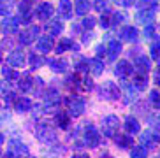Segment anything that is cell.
Returning <instances> with one entry per match:
<instances>
[{
	"mask_svg": "<svg viewBox=\"0 0 160 158\" xmlns=\"http://www.w3.org/2000/svg\"><path fill=\"white\" fill-rule=\"evenodd\" d=\"M4 158H28V148L18 141H11L9 151L4 155Z\"/></svg>",
	"mask_w": 160,
	"mask_h": 158,
	"instance_id": "6da1fadb",
	"label": "cell"
},
{
	"mask_svg": "<svg viewBox=\"0 0 160 158\" xmlns=\"http://www.w3.org/2000/svg\"><path fill=\"white\" fill-rule=\"evenodd\" d=\"M118 126H120V121H118L116 116H106L102 120V132L106 137H114L116 135V130H118Z\"/></svg>",
	"mask_w": 160,
	"mask_h": 158,
	"instance_id": "7a4b0ae2",
	"label": "cell"
},
{
	"mask_svg": "<svg viewBox=\"0 0 160 158\" xmlns=\"http://www.w3.org/2000/svg\"><path fill=\"white\" fill-rule=\"evenodd\" d=\"M67 107H69L71 116H81L85 112V100L81 97H71L67 100Z\"/></svg>",
	"mask_w": 160,
	"mask_h": 158,
	"instance_id": "3957f363",
	"label": "cell"
},
{
	"mask_svg": "<svg viewBox=\"0 0 160 158\" xmlns=\"http://www.w3.org/2000/svg\"><path fill=\"white\" fill-rule=\"evenodd\" d=\"M100 88H102L100 93H102L104 98H108V100H118V97H120V88H118L113 81H106Z\"/></svg>",
	"mask_w": 160,
	"mask_h": 158,
	"instance_id": "277c9868",
	"label": "cell"
},
{
	"mask_svg": "<svg viewBox=\"0 0 160 158\" xmlns=\"http://www.w3.org/2000/svg\"><path fill=\"white\" fill-rule=\"evenodd\" d=\"M85 141L86 144L90 146V148H97V146L100 144V135L99 132H97V128H95L93 125H88L85 130Z\"/></svg>",
	"mask_w": 160,
	"mask_h": 158,
	"instance_id": "5b68a950",
	"label": "cell"
},
{
	"mask_svg": "<svg viewBox=\"0 0 160 158\" xmlns=\"http://www.w3.org/2000/svg\"><path fill=\"white\" fill-rule=\"evenodd\" d=\"M37 137L42 141V142H55V141H57V134H55L48 125H39L37 126Z\"/></svg>",
	"mask_w": 160,
	"mask_h": 158,
	"instance_id": "8992f818",
	"label": "cell"
},
{
	"mask_svg": "<svg viewBox=\"0 0 160 158\" xmlns=\"http://www.w3.org/2000/svg\"><path fill=\"white\" fill-rule=\"evenodd\" d=\"M139 139H141L142 144L153 148V146H157L160 142V134H158V132H155V130H146V132H142V134H141Z\"/></svg>",
	"mask_w": 160,
	"mask_h": 158,
	"instance_id": "52a82bcc",
	"label": "cell"
},
{
	"mask_svg": "<svg viewBox=\"0 0 160 158\" xmlns=\"http://www.w3.org/2000/svg\"><path fill=\"white\" fill-rule=\"evenodd\" d=\"M37 35H39V27L28 28V30L21 32V35H19V44L28 46V44H32V42H33V39H37Z\"/></svg>",
	"mask_w": 160,
	"mask_h": 158,
	"instance_id": "ba28073f",
	"label": "cell"
},
{
	"mask_svg": "<svg viewBox=\"0 0 160 158\" xmlns=\"http://www.w3.org/2000/svg\"><path fill=\"white\" fill-rule=\"evenodd\" d=\"M155 11H157V5H151V7H148V9H141L139 12H137L136 19L139 21V23H142V25L150 23L151 19L155 18Z\"/></svg>",
	"mask_w": 160,
	"mask_h": 158,
	"instance_id": "9c48e42d",
	"label": "cell"
},
{
	"mask_svg": "<svg viewBox=\"0 0 160 158\" xmlns=\"http://www.w3.org/2000/svg\"><path fill=\"white\" fill-rule=\"evenodd\" d=\"M114 72H116L118 77H122V79L128 77V76H132V63L128 60H120L116 69H114Z\"/></svg>",
	"mask_w": 160,
	"mask_h": 158,
	"instance_id": "30bf717a",
	"label": "cell"
},
{
	"mask_svg": "<svg viewBox=\"0 0 160 158\" xmlns=\"http://www.w3.org/2000/svg\"><path fill=\"white\" fill-rule=\"evenodd\" d=\"M53 12H55V7H53L49 2H44V4H41L35 9V16H37L39 19H48V18H51Z\"/></svg>",
	"mask_w": 160,
	"mask_h": 158,
	"instance_id": "8fae6325",
	"label": "cell"
},
{
	"mask_svg": "<svg viewBox=\"0 0 160 158\" xmlns=\"http://www.w3.org/2000/svg\"><path fill=\"white\" fill-rule=\"evenodd\" d=\"M7 62H9L11 67H25V55L19 49H16V51H12L9 56H7Z\"/></svg>",
	"mask_w": 160,
	"mask_h": 158,
	"instance_id": "7c38bea8",
	"label": "cell"
},
{
	"mask_svg": "<svg viewBox=\"0 0 160 158\" xmlns=\"http://www.w3.org/2000/svg\"><path fill=\"white\" fill-rule=\"evenodd\" d=\"M120 39L127 42H137V30L134 27H123L120 32Z\"/></svg>",
	"mask_w": 160,
	"mask_h": 158,
	"instance_id": "4fadbf2b",
	"label": "cell"
},
{
	"mask_svg": "<svg viewBox=\"0 0 160 158\" xmlns=\"http://www.w3.org/2000/svg\"><path fill=\"white\" fill-rule=\"evenodd\" d=\"M2 27H4V30H5L7 33L18 32V28H19V19H18V18H11V16H7V18H4V21H2Z\"/></svg>",
	"mask_w": 160,
	"mask_h": 158,
	"instance_id": "5bb4252c",
	"label": "cell"
},
{
	"mask_svg": "<svg viewBox=\"0 0 160 158\" xmlns=\"http://www.w3.org/2000/svg\"><path fill=\"white\" fill-rule=\"evenodd\" d=\"M30 9H32V0H21L19 14H21V21L23 23H28L30 21Z\"/></svg>",
	"mask_w": 160,
	"mask_h": 158,
	"instance_id": "9a60e30c",
	"label": "cell"
},
{
	"mask_svg": "<svg viewBox=\"0 0 160 158\" xmlns=\"http://www.w3.org/2000/svg\"><path fill=\"white\" fill-rule=\"evenodd\" d=\"M58 12L63 19H71L72 18V4L71 0H62L60 5H58Z\"/></svg>",
	"mask_w": 160,
	"mask_h": 158,
	"instance_id": "2e32d148",
	"label": "cell"
},
{
	"mask_svg": "<svg viewBox=\"0 0 160 158\" xmlns=\"http://www.w3.org/2000/svg\"><path fill=\"white\" fill-rule=\"evenodd\" d=\"M120 53H122V42H118V41H111V42H109V46H108L109 60H116Z\"/></svg>",
	"mask_w": 160,
	"mask_h": 158,
	"instance_id": "e0dca14e",
	"label": "cell"
},
{
	"mask_svg": "<svg viewBox=\"0 0 160 158\" xmlns=\"http://www.w3.org/2000/svg\"><path fill=\"white\" fill-rule=\"evenodd\" d=\"M125 130L128 134H137V132L141 130V125H139V121L134 116H127L125 118Z\"/></svg>",
	"mask_w": 160,
	"mask_h": 158,
	"instance_id": "ac0fdd59",
	"label": "cell"
},
{
	"mask_svg": "<svg viewBox=\"0 0 160 158\" xmlns=\"http://www.w3.org/2000/svg\"><path fill=\"white\" fill-rule=\"evenodd\" d=\"M53 49V39L51 37H41L39 39V42H37V51H41V53H49Z\"/></svg>",
	"mask_w": 160,
	"mask_h": 158,
	"instance_id": "d6986e66",
	"label": "cell"
},
{
	"mask_svg": "<svg viewBox=\"0 0 160 158\" xmlns=\"http://www.w3.org/2000/svg\"><path fill=\"white\" fill-rule=\"evenodd\" d=\"M132 84H134L136 90H144L148 86V77H146V74H136L132 77Z\"/></svg>",
	"mask_w": 160,
	"mask_h": 158,
	"instance_id": "ffe728a7",
	"label": "cell"
},
{
	"mask_svg": "<svg viewBox=\"0 0 160 158\" xmlns=\"http://www.w3.org/2000/svg\"><path fill=\"white\" fill-rule=\"evenodd\" d=\"M67 49H79V46L78 44H74V42L71 41V39H62L60 41V44L57 46V53H63V51H67Z\"/></svg>",
	"mask_w": 160,
	"mask_h": 158,
	"instance_id": "44dd1931",
	"label": "cell"
},
{
	"mask_svg": "<svg viewBox=\"0 0 160 158\" xmlns=\"http://www.w3.org/2000/svg\"><path fill=\"white\" fill-rule=\"evenodd\" d=\"M46 30L51 33V35H58V33H62V30H63V25H62V21H58V19H51V21L46 25Z\"/></svg>",
	"mask_w": 160,
	"mask_h": 158,
	"instance_id": "7402d4cb",
	"label": "cell"
},
{
	"mask_svg": "<svg viewBox=\"0 0 160 158\" xmlns=\"http://www.w3.org/2000/svg\"><path fill=\"white\" fill-rule=\"evenodd\" d=\"M136 67L139 69V72H141V74H146V72L151 69V62L148 60L146 56H139V58L136 60Z\"/></svg>",
	"mask_w": 160,
	"mask_h": 158,
	"instance_id": "603a6c76",
	"label": "cell"
},
{
	"mask_svg": "<svg viewBox=\"0 0 160 158\" xmlns=\"http://www.w3.org/2000/svg\"><path fill=\"white\" fill-rule=\"evenodd\" d=\"M88 69H92L93 76H99V74H102V70H104V63L99 58H93V60H88Z\"/></svg>",
	"mask_w": 160,
	"mask_h": 158,
	"instance_id": "cb8c5ba5",
	"label": "cell"
},
{
	"mask_svg": "<svg viewBox=\"0 0 160 158\" xmlns=\"http://www.w3.org/2000/svg\"><path fill=\"white\" fill-rule=\"evenodd\" d=\"M16 111L18 112H27V111H30L32 109V102H30L27 97H23V98H18L16 100Z\"/></svg>",
	"mask_w": 160,
	"mask_h": 158,
	"instance_id": "d4e9b609",
	"label": "cell"
},
{
	"mask_svg": "<svg viewBox=\"0 0 160 158\" xmlns=\"http://www.w3.org/2000/svg\"><path fill=\"white\" fill-rule=\"evenodd\" d=\"M49 67H51L55 72H65L67 70V62L65 60H60V58H55V60H49Z\"/></svg>",
	"mask_w": 160,
	"mask_h": 158,
	"instance_id": "484cf974",
	"label": "cell"
},
{
	"mask_svg": "<svg viewBox=\"0 0 160 158\" xmlns=\"http://www.w3.org/2000/svg\"><path fill=\"white\" fill-rule=\"evenodd\" d=\"M32 86H33V79L30 74H25L23 77L19 79V90H21V91H30Z\"/></svg>",
	"mask_w": 160,
	"mask_h": 158,
	"instance_id": "4316f807",
	"label": "cell"
},
{
	"mask_svg": "<svg viewBox=\"0 0 160 158\" xmlns=\"http://www.w3.org/2000/svg\"><path fill=\"white\" fill-rule=\"evenodd\" d=\"M90 9V2L88 0H76V14L78 16H85Z\"/></svg>",
	"mask_w": 160,
	"mask_h": 158,
	"instance_id": "83f0119b",
	"label": "cell"
},
{
	"mask_svg": "<svg viewBox=\"0 0 160 158\" xmlns=\"http://www.w3.org/2000/svg\"><path fill=\"white\" fill-rule=\"evenodd\" d=\"M58 102H60V95H58L57 90H51V91L48 93L46 97V107L49 109L51 106H58Z\"/></svg>",
	"mask_w": 160,
	"mask_h": 158,
	"instance_id": "f1b7e54d",
	"label": "cell"
},
{
	"mask_svg": "<svg viewBox=\"0 0 160 158\" xmlns=\"http://www.w3.org/2000/svg\"><path fill=\"white\" fill-rule=\"evenodd\" d=\"M57 123L62 130H67L71 126V120H69V116H67L65 112H58L57 114Z\"/></svg>",
	"mask_w": 160,
	"mask_h": 158,
	"instance_id": "f546056e",
	"label": "cell"
},
{
	"mask_svg": "<svg viewBox=\"0 0 160 158\" xmlns=\"http://www.w3.org/2000/svg\"><path fill=\"white\" fill-rule=\"evenodd\" d=\"M114 141H116V144L120 146V148H128V146H132V139L128 135L118 134V135H114Z\"/></svg>",
	"mask_w": 160,
	"mask_h": 158,
	"instance_id": "4dcf8cb0",
	"label": "cell"
},
{
	"mask_svg": "<svg viewBox=\"0 0 160 158\" xmlns=\"http://www.w3.org/2000/svg\"><path fill=\"white\" fill-rule=\"evenodd\" d=\"M146 155H148V151L144 146H136L130 151V158H146Z\"/></svg>",
	"mask_w": 160,
	"mask_h": 158,
	"instance_id": "1f68e13d",
	"label": "cell"
},
{
	"mask_svg": "<svg viewBox=\"0 0 160 158\" xmlns=\"http://www.w3.org/2000/svg\"><path fill=\"white\" fill-rule=\"evenodd\" d=\"M44 63H46V62H44V58H41V56L30 53V65H32L33 69H39V67H42Z\"/></svg>",
	"mask_w": 160,
	"mask_h": 158,
	"instance_id": "d6a6232c",
	"label": "cell"
},
{
	"mask_svg": "<svg viewBox=\"0 0 160 158\" xmlns=\"http://www.w3.org/2000/svg\"><path fill=\"white\" fill-rule=\"evenodd\" d=\"M150 102L153 107H157V109H160V93L157 91V90H153V91L150 93Z\"/></svg>",
	"mask_w": 160,
	"mask_h": 158,
	"instance_id": "836d02e7",
	"label": "cell"
},
{
	"mask_svg": "<svg viewBox=\"0 0 160 158\" xmlns=\"http://www.w3.org/2000/svg\"><path fill=\"white\" fill-rule=\"evenodd\" d=\"M76 70L78 72H86L88 70V60L86 58H79V60L76 62Z\"/></svg>",
	"mask_w": 160,
	"mask_h": 158,
	"instance_id": "e575fe53",
	"label": "cell"
},
{
	"mask_svg": "<svg viewBox=\"0 0 160 158\" xmlns=\"http://www.w3.org/2000/svg\"><path fill=\"white\" fill-rule=\"evenodd\" d=\"M123 19H125V14H123V12H114V14H111V25H113V27H116L118 23H122Z\"/></svg>",
	"mask_w": 160,
	"mask_h": 158,
	"instance_id": "d590c367",
	"label": "cell"
},
{
	"mask_svg": "<svg viewBox=\"0 0 160 158\" xmlns=\"http://www.w3.org/2000/svg\"><path fill=\"white\" fill-rule=\"evenodd\" d=\"M2 74H4L5 79H19V76L16 74L14 70H11L9 67H4V69H2Z\"/></svg>",
	"mask_w": 160,
	"mask_h": 158,
	"instance_id": "8d00e7d4",
	"label": "cell"
},
{
	"mask_svg": "<svg viewBox=\"0 0 160 158\" xmlns=\"http://www.w3.org/2000/svg\"><path fill=\"white\" fill-rule=\"evenodd\" d=\"M151 58H155V60H158L160 58V42H153V46H151Z\"/></svg>",
	"mask_w": 160,
	"mask_h": 158,
	"instance_id": "74e56055",
	"label": "cell"
},
{
	"mask_svg": "<svg viewBox=\"0 0 160 158\" xmlns=\"http://www.w3.org/2000/svg\"><path fill=\"white\" fill-rule=\"evenodd\" d=\"M150 125L155 128V132L160 130V114H155V116H150Z\"/></svg>",
	"mask_w": 160,
	"mask_h": 158,
	"instance_id": "f35d334b",
	"label": "cell"
},
{
	"mask_svg": "<svg viewBox=\"0 0 160 158\" xmlns=\"http://www.w3.org/2000/svg\"><path fill=\"white\" fill-rule=\"evenodd\" d=\"M100 25H102V27H109V25H111V14H109V12L102 14V18H100Z\"/></svg>",
	"mask_w": 160,
	"mask_h": 158,
	"instance_id": "ab89813d",
	"label": "cell"
},
{
	"mask_svg": "<svg viewBox=\"0 0 160 158\" xmlns=\"http://www.w3.org/2000/svg\"><path fill=\"white\" fill-rule=\"evenodd\" d=\"M151 5H155L153 0H139L137 7H139V9H148V7H151Z\"/></svg>",
	"mask_w": 160,
	"mask_h": 158,
	"instance_id": "60d3db41",
	"label": "cell"
},
{
	"mask_svg": "<svg viewBox=\"0 0 160 158\" xmlns=\"http://www.w3.org/2000/svg\"><path fill=\"white\" fill-rule=\"evenodd\" d=\"M83 27L92 30V28L95 27V18H92V16H90V18H85V21H83Z\"/></svg>",
	"mask_w": 160,
	"mask_h": 158,
	"instance_id": "b9f144b4",
	"label": "cell"
},
{
	"mask_svg": "<svg viewBox=\"0 0 160 158\" xmlns=\"http://www.w3.org/2000/svg\"><path fill=\"white\" fill-rule=\"evenodd\" d=\"M123 86H125V91H127V97H125V102H130V100H132V98H134V91H132V86H128V84H123Z\"/></svg>",
	"mask_w": 160,
	"mask_h": 158,
	"instance_id": "7bdbcfd3",
	"label": "cell"
},
{
	"mask_svg": "<svg viewBox=\"0 0 160 158\" xmlns=\"http://www.w3.org/2000/svg\"><path fill=\"white\" fill-rule=\"evenodd\" d=\"M144 35L148 39L153 37V35H155V27H153V25H148V27H146V30H144Z\"/></svg>",
	"mask_w": 160,
	"mask_h": 158,
	"instance_id": "ee69618b",
	"label": "cell"
},
{
	"mask_svg": "<svg viewBox=\"0 0 160 158\" xmlns=\"http://www.w3.org/2000/svg\"><path fill=\"white\" fill-rule=\"evenodd\" d=\"M0 93H4V95L9 93V88H7V84H5L4 81H0Z\"/></svg>",
	"mask_w": 160,
	"mask_h": 158,
	"instance_id": "f6af8a7d",
	"label": "cell"
},
{
	"mask_svg": "<svg viewBox=\"0 0 160 158\" xmlns=\"http://www.w3.org/2000/svg\"><path fill=\"white\" fill-rule=\"evenodd\" d=\"M132 2L134 0H116L118 5H123V7H128V5H132Z\"/></svg>",
	"mask_w": 160,
	"mask_h": 158,
	"instance_id": "bcb514c9",
	"label": "cell"
},
{
	"mask_svg": "<svg viewBox=\"0 0 160 158\" xmlns=\"http://www.w3.org/2000/svg\"><path fill=\"white\" fill-rule=\"evenodd\" d=\"M72 158H90V156H88V155H74Z\"/></svg>",
	"mask_w": 160,
	"mask_h": 158,
	"instance_id": "7dc6e473",
	"label": "cell"
},
{
	"mask_svg": "<svg viewBox=\"0 0 160 158\" xmlns=\"http://www.w3.org/2000/svg\"><path fill=\"white\" fill-rule=\"evenodd\" d=\"M97 53H99V55H102V53H104V47H102V46L97 47Z\"/></svg>",
	"mask_w": 160,
	"mask_h": 158,
	"instance_id": "c3c4849f",
	"label": "cell"
},
{
	"mask_svg": "<svg viewBox=\"0 0 160 158\" xmlns=\"http://www.w3.org/2000/svg\"><path fill=\"white\" fill-rule=\"evenodd\" d=\"M2 142H4V135L0 134V144H2Z\"/></svg>",
	"mask_w": 160,
	"mask_h": 158,
	"instance_id": "681fc988",
	"label": "cell"
},
{
	"mask_svg": "<svg viewBox=\"0 0 160 158\" xmlns=\"http://www.w3.org/2000/svg\"><path fill=\"white\" fill-rule=\"evenodd\" d=\"M102 158H113L111 155H102Z\"/></svg>",
	"mask_w": 160,
	"mask_h": 158,
	"instance_id": "f907efd6",
	"label": "cell"
},
{
	"mask_svg": "<svg viewBox=\"0 0 160 158\" xmlns=\"http://www.w3.org/2000/svg\"><path fill=\"white\" fill-rule=\"evenodd\" d=\"M0 62H2V55H0Z\"/></svg>",
	"mask_w": 160,
	"mask_h": 158,
	"instance_id": "816d5d0a",
	"label": "cell"
}]
</instances>
